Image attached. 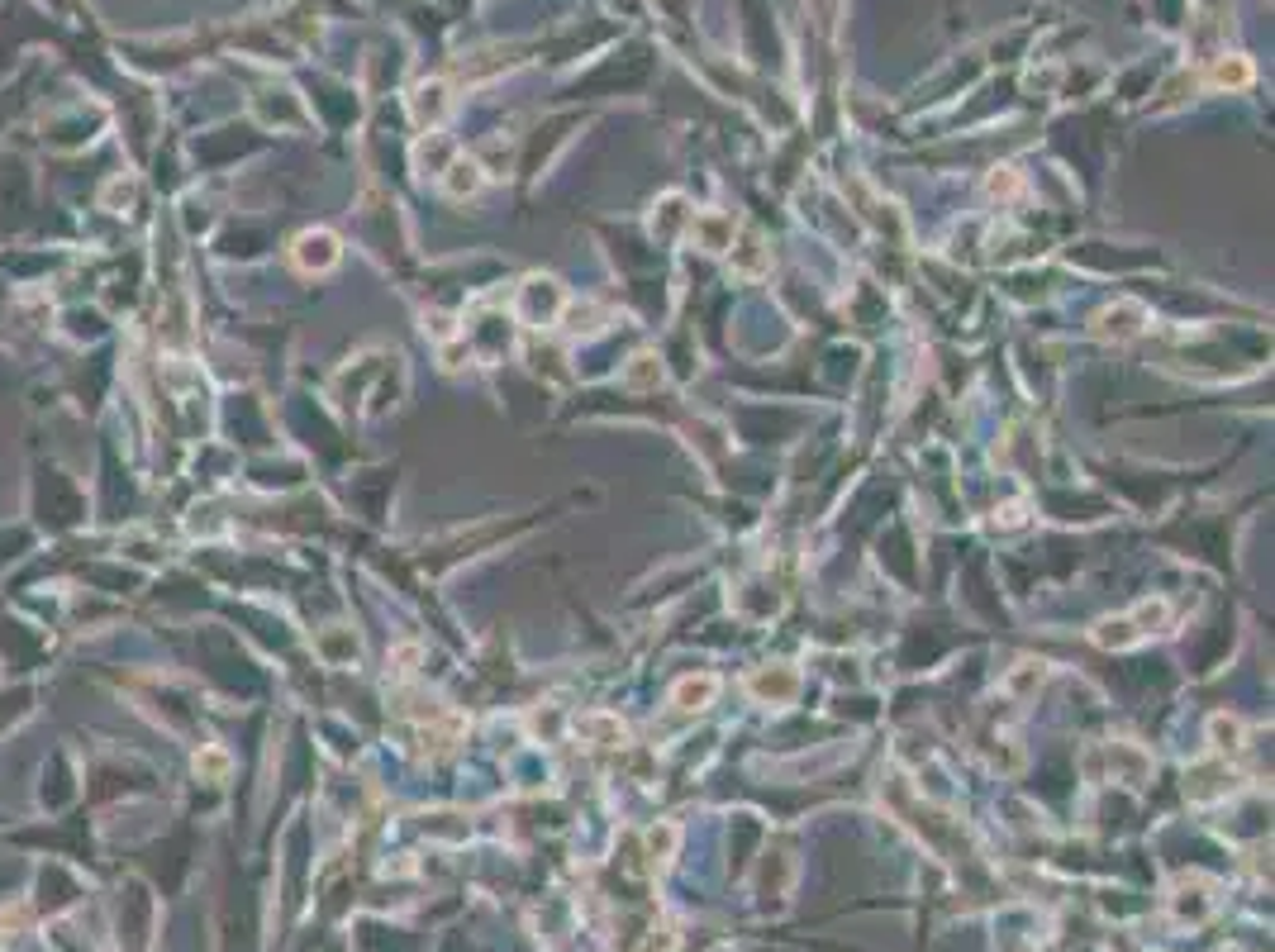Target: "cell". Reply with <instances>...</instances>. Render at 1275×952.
<instances>
[{"mask_svg":"<svg viewBox=\"0 0 1275 952\" xmlns=\"http://www.w3.org/2000/svg\"><path fill=\"white\" fill-rule=\"evenodd\" d=\"M1142 329H1147V305L1133 301V295H1119L1114 305H1104V310L1095 314L1090 334L1104 338V343H1128V338H1138Z\"/></svg>","mask_w":1275,"mask_h":952,"instance_id":"6da1fadb","label":"cell"},{"mask_svg":"<svg viewBox=\"0 0 1275 952\" xmlns=\"http://www.w3.org/2000/svg\"><path fill=\"white\" fill-rule=\"evenodd\" d=\"M800 672H795L790 662H772V667H757V672L748 676V695L752 700H761V705H790L795 695H800Z\"/></svg>","mask_w":1275,"mask_h":952,"instance_id":"3957f363","label":"cell"},{"mask_svg":"<svg viewBox=\"0 0 1275 952\" xmlns=\"http://www.w3.org/2000/svg\"><path fill=\"white\" fill-rule=\"evenodd\" d=\"M714 695H719V676L695 672V676H681V681L672 686V705L681 710V715H700V710L714 705Z\"/></svg>","mask_w":1275,"mask_h":952,"instance_id":"52a82bcc","label":"cell"},{"mask_svg":"<svg viewBox=\"0 0 1275 952\" xmlns=\"http://www.w3.org/2000/svg\"><path fill=\"white\" fill-rule=\"evenodd\" d=\"M1128 615H1133V624L1142 628V639H1147V634H1156V628H1166V619H1171V606H1166L1162 595H1156V600H1142V606H1133Z\"/></svg>","mask_w":1275,"mask_h":952,"instance_id":"ac0fdd59","label":"cell"},{"mask_svg":"<svg viewBox=\"0 0 1275 952\" xmlns=\"http://www.w3.org/2000/svg\"><path fill=\"white\" fill-rule=\"evenodd\" d=\"M728 267L738 272V277H766V272H772V248H766V238H761L752 225L733 234V243H728Z\"/></svg>","mask_w":1275,"mask_h":952,"instance_id":"5b68a950","label":"cell"},{"mask_svg":"<svg viewBox=\"0 0 1275 952\" xmlns=\"http://www.w3.org/2000/svg\"><path fill=\"white\" fill-rule=\"evenodd\" d=\"M1047 681V662H1018V667H1009L1005 676V691L1018 695V700H1029V695H1038V686Z\"/></svg>","mask_w":1275,"mask_h":952,"instance_id":"2e32d148","label":"cell"},{"mask_svg":"<svg viewBox=\"0 0 1275 952\" xmlns=\"http://www.w3.org/2000/svg\"><path fill=\"white\" fill-rule=\"evenodd\" d=\"M562 305H567V295H562L557 281H552V277H528L524 286H519L515 310H519V319H524V325H557Z\"/></svg>","mask_w":1275,"mask_h":952,"instance_id":"7a4b0ae2","label":"cell"},{"mask_svg":"<svg viewBox=\"0 0 1275 952\" xmlns=\"http://www.w3.org/2000/svg\"><path fill=\"white\" fill-rule=\"evenodd\" d=\"M1086 757L1109 762V776H1114V781H1128V786H1138L1142 776L1152 772V757H1147L1138 743H1095Z\"/></svg>","mask_w":1275,"mask_h":952,"instance_id":"277c9868","label":"cell"},{"mask_svg":"<svg viewBox=\"0 0 1275 952\" xmlns=\"http://www.w3.org/2000/svg\"><path fill=\"white\" fill-rule=\"evenodd\" d=\"M1014 190H1018V177L1009 168H999L995 177H990V196H1014Z\"/></svg>","mask_w":1275,"mask_h":952,"instance_id":"d6986e66","label":"cell"},{"mask_svg":"<svg viewBox=\"0 0 1275 952\" xmlns=\"http://www.w3.org/2000/svg\"><path fill=\"white\" fill-rule=\"evenodd\" d=\"M576 739L595 743V748H619L628 739V724L619 715H604V710H591V715L576 719Z\"/></svg>","mask_w":1275,"mask_h":952,"instance_id":"ba28073f","label":"cell"},{"mask_svg":"<svg viewBox=\"0 0 1275 952\" xmlns=\"http://www.w3.org/2000/svg\"><path fill=\"white\" fill-rule=\"evenodd\" d=\"M624 386L628 391H657L661 386V362L657 353H633L624 367Z\"/></svg>","mask_w":1275,"mask_h":952,"instance_id":"9a60e30c","label":"cell"},{"mask_svg":"<svg viewBox=\"0 0 1275 952\" xmlns=\"http://www.w3.org/2000/svg\"><path fill=\"white\" fill-rule=\"evenodd\" d=\"M1252 77H1256V68L1242 53L1219 57V62L1208 68V86H1219V91H1247V86H1252Z\"/></svg>","mask_w":1275,"mask_h":952,"instance_id":"4fadbf2b","label":"cell"},{"mask_svg":"<svg viewBox=\"0 0 1275 952\" xmlns=\"http://www.w3.org/2000/svg\"><path fill=\"white\" fill-rule=\"evenodd\" d=\"M295 262H301L305 272H324L338 262V238L329 234V229H314V234H301V243H295Z\"/></svg>","mask_w":1275,"mask_h":952,"instance_id":"30bf717a","label":"cell"},{"mask_svg":"<svg viewBox=\"0 0 1275 952\" xmlns=\"http://www.w3.org/2000/svg\"><path fill=\"white\" fill-rule=\"evenodd\" d=\"M486 186V168L476 162V157H452L448 168H443V190H448L452 201H467V196H476V190Z\"/></svg>","mask_w":1275,"mask_h":952,"instance_id":"9c48e42d","label":"cell"},{"mask_svg":"<svg viewBox=\"0 0 1275 952\" xmlns=\"http://www.w3.org/2000/svg\"><path fill=\"white\" fill-rule=\"evenodd\" d=\"M414 662H419V648H414V643H405V648L395 652V676H410Z\"/></svg>","mask_w":1275,"mask_h":952,"instance_id":"ffe728a7","label":"cell"},{"mask_svg":"<svg viewBox=\"0 0 1275 952\" xmlns=\"http://www.w3.org/2000/svg\"><path fill=\"white\" fill-rule=\"evenodd\" d=\"M1242 739H1247V728H1242L1238 715H1208V743H1214V752H1238Z\"/></svg>","mask_w":1275,"mask_h":952,"instance_id":"e0dca14e","label":"cell"},{"mask_svg":"<svg viewBox=\"0 0 1275 952\" xmlns=\"http://www.w3.org/2000/svg\"><path fill=\"white\" fill-rule=\"evenodd\" d=\"M691 238L705 253H728V243H733V234H738V225L728 220V214H719V210H700V214H691Z\"/></svg>","mask_w":1275,"mask_h":952,"instance_id":"8992f818","label":"cell"},{"mask_svg":"<svg viewBox=\"0 0 1275 952\" xmlns=\"http://www.w3.org/2000/svg\"><path fill=\"white\" fill-rule=\"evenodd\" d=\"M452 110V96H448V81H424V86L414 91V120L428 124L434 129L443 114Z\"/></svg>","mask_w":1275,"mask_h":952,"instance_id":"7c38bea8","label":"cell"},{"mask_svg":"<svg viewBox=\"0 0 1275 952\" xmlns=\"http://www.w3.org/2000/svg\"><path fill=\"white\" fill-rule=\"evenodd\" d=\"M1090 639L1099 643V648H1109V652H1123V648H1138L1142 643V628L1133 624V615H1109V619H1099L1095 624V634Z\"/></svg>","mask_w":1275,"mask_h":952,"instance_id":"8fae6325","label":"cell"},{"mask_svg":"<svg viewBox=\"0 0 1275 952\" xmlns=\"http://www.w3.org/2000/svg\"><path fill=\"white\" fill-rule=\"evenodd\" d=\"M685 205V196H661V205H657V214H652V234L657 238H676L685 225H691V214L695 210H681Z\"/></svg>","mask_w":1275,"mask_h":952,"instance_id":"5bb4252c","label":"cell"}]
</instances>
